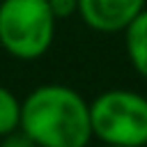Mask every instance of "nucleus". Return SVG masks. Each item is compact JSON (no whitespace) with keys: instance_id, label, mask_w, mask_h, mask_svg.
Instances as JSON below:
<instances>
[{"instance_id":"nucleus-1","label":"nucleus","mask_w":147,"mask_h":147,"mask_svg":"<svg viewBox=\"0 0 147 147\" xmlns=\"http://www.w3.org/2000/svg\"><path fill=\"white\" fill-rule=\"evenodd\" d=\"M21 129L39 147H87L90 103L69 85L46 83L21 101Z\"/></svg>"},{"instance_id":"nucleus-2","label":"nucleus","mask_w":147,"mask_h":147,"mask_svg":"<svg viewBox=\"0 0 147 147\" xmlns=\"http://www.w3.org/2000/svg\"><path fill=\"white\" fill-rule=\"evenodd\" d=\"M55 23L48 0H2L0 46L16 60H37L53 46Z\"/></svg>"},{"instance_id":"nucleus-3","label":"nucleus","mask_w":147,"mask_h":147,"mask_svg":"<svg viewBox=\"0 0 147 147\" xmlns=\"http://www.w3.org/2000/svg\"><path fill=\"white\" fill-rule=\"evenodd\" d=\"M92 133L106 145L147 147V96L133 90H106L90 103Z\"/></svg>"},{"instance_id":"nucleus-4","label":"nucleus","mask_w":147,"mask_h":147,"mask_svg":"<svg viewBox=\"0 0 147 147\" xmlns=\"http://www.w3.org/2000/svg\"><path fill=\"white\" fill-rule=\"evenodd\" d=\"M147 0H78V16L96 32H124Z\"/></svg>"},{"instance_id":"nucleus-5","label":"nucleus","mask_w":147,"mask_h":147,"mask_svg":"<svg viewBox=\"0 0 147 147\" xmlns=\"http://www.w3.org/2000/svg\"><path fill=\"white\" fill-rule=\"evenodd\" d=\"M124 44L129 62L147 80V7L124 28Z\"/></svg>"},{"instance_id":"nucleus-6","label":"nucleus","mask_w":147,"mask_h":147,"mask_svg":"<svg viewBox=\"0 0 147 147\" xmlns=\"http://www.w3.org/2000/svg\"><path fill=\"white\" fill-rule=\"evenodd\" d=\"M21 126V101L18 96L0 85V136H7Z\"/></svg>"},{"instance_id":"nucleus-7","label":"nucleus","mask_w":147,"mask_h":147,"mask_svg":"<svg viewBox=\"0 0 147 147\" xmlns=\"http://www.w3.org/2000/svg\"><path fill=\"white\" fill-rule=\"evenodd\" d=\"M0 147H39L21 126L7 136H0Z\"/></svg>"},{"instance_id":"nucleus-8","label":"nucleus","mask_w":147,"mask_h":147,"mask_svg":"<svg viewBox=\"0 0 147 147\" xmlns=\"http://www.w3.org/2000/svg\"><path fill=\"white\" fill-rule=\"evenodd\" d=\"M51 11L55 14V18H69L74 14H78V0H48Z\"/></svg>"},{"instance_id":"nucleus-9","label":"nucleus","mask_w":147,"mask_h":147,"mask_svg":"<svg viewBox=\"0 0 147 147\" xmlns=\"http://www.w3.org/2000/svg\"><path fill=\"white\" fill-rule=\"evenodd\" d=\"M103 147H122V145H106V142H103Z\"/></svg>"}]
</instances>
